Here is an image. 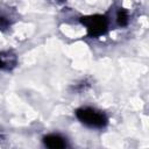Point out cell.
<instances>
[{
	"instance_id": "obj_3",
	"label": "cell",
	"mask_w": 149,
	"mask_h": 149,
	"mask_svg": "<svg viewBox=\"0 0 149 149\" xmlns=\"http://www.w3.org/2000/svg\"><path fill=\"white\" fill-rule=\"evenodd\" d=\"M43 143L45 147L51 149H62L68 146L66 140L59 134H49L43 136Z\"/></svg>"
},
{
	"instance_id": "obj_5",
	"label": "cell",
	"mask_w": 149,
	"mask_h": 149,
	"mask_svg": "<svg viewBox=\"0 0 149 149\" xmlns=\"http://www.w3.org/2000/svg\"><path fill=\"white\" fill-rule=\"evenodd\" d=\"M9 24V22H8V20L5 17V16H2V15H0V29H3V28H6L7 26Z\"/></svg>"
},
{
	"instance_id": "obj_6",
	"label": "cell",
	"mask_w": 149,
	"mask_h": 149,
	"mask_svg": "<svg viewBox=\"0 0 149 149\" xmlns=\"http://www.w3.org/2000/svg\"><path fill=\"white\" fill-rule=\"evenodd\" d=\"M2 66V61H1V57H0V68Z\"/></svg>"
},
{
	"instance_id": "obj_7",
	"label": "cell",
	"mask_w": 149,
	"mask_h": 149,
	"mask_svg": "<svg viewBox=\"0 0 149 149\" xmlns=\"http://www.w3.org/2000/svg\"><path fill=\"white\" fill-rule=\"evenodd\" d=\"M57 1H61V2H62V1H64V0H57Z\"/></svg>"
},
{
	"instance_id": "obj_1",
	"label": "cell",
	"mask_w": 149,
	"mask_h": 149,
	"mask_svg": "<svg viewBox=\"0 0 149 149\" xmlns=\"http://www.w3.org/2000/svg\"><path fill=\"white\" fill-rule=\"evenodd\" d=\"M76 116L81 123L91 128H104L108 122L105 113L92 107L78 108L76 111Z\"/></svg>"
},
{
	"instance_id": "obj_4",
	"label": "cell",
	"mask_w": 149,
	"mask_h": 149,
	"mask_svg": "<svg viewBox=\"0 0 149 149\" xmlns=\"http://www.w3.org/2000/svg\"><path fill=\"white\" fill-rule=\"evenodd\" d=\"M128 21H129V16H128V12L123 8H120L118 10V14H116V22L120 27H125L128 24Z\"/></svg>"
},
{
	"instance_id": "obj_2",
	"label": "cell",
	"mask_w": 149,
	"mask_h": 149,
	"mask_svg": "<svg viewBox=\"0 0 149 149\" xmlns=\"http://www.w3.org/2000/svg\"><path fill=\"white\" fill-rule=\"evenodd\" d=\"M80 23L86 28L90 37H99L107 33L108 20L105 15L94 14L80 17Z\"/></svg>"
}]
</instances>
